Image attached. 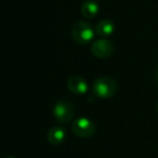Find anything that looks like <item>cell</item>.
Returning a JSON list of instances; mask_svg holds the SVG:
<instances>
[{
    "mask_svg": "<svg viewBox=\"0 0 158 158\" xmlns=\"http://www.w3.org/2000/svg\"><path fill=\"white\" fill-rule=\"evenodd\" d=\"M117 82L115 79L108 76H103L95 79L92 85V92L99 99H110L117 92Z\"/></svg>",
    "mask_w": 158,
    "mask_h": 158,
    "instance_id": "obj_1",
    "label": "cell"
},
{
    "mask_svg": "<svg viewBox=\"0 0 158 158\" xmlns=\"http://www.w3.org/2000/svg\"><path fill=\"white\" fill-rule=\"evenodd\" d=\"M94 34L95 31L91 26V24H89L88 22H85V21L76 22L72 28L73 39L75 42L81 44V46L88 44L89 42L92 41L94 38Z\"/></svg>",
    "mask_w": 158,
    "mask_h": 158,
    "instance_id": "obj_2",
    "label": "cell"
},
{
    "mask_svg": "<svg viewBox=\"0 0 158 158\" xmlns=\"http://www.w3.org/2000/svg\"><path fill=\"white\" fill-rule=\"evenodd\" d=\"M52 113L54 115V118L60 123H67L74 117V104L68 100H60L54 104L52 108Z\"/></svg>",
    "mask_w": 158,
    "mask_h": 158,
    "instance_id": "obj_3",
    "label": "cell"
},
{
    "mask_svg": "<svg viewBox=\"0 0 158 158\" xmlns=\"http://www.w3.org/2000/svg\"><path fill=\"white\" fill-rule=\"evenodd\" d=\"M72 130L79 138H91L95 133V125L88 117H79L74 120Z\"/></svg>",
    "mask_w": 158,
    "mask_h": 158,
    "instance_id": "obj_4",
    "label": "cell"
},
{
    "mask_svg": "<svg viewBox=\"0 0 158 158\" xmlns=\"http://www.w3.org/2000/svg\"><path fill=\"white\" fill-rule=\"evenodd\" d=\"M114 44L107 38L95 40L91 46V52L98 59H108L114 53Z\"/></svg>",
    "mask_w": 158,
    "mask_h": 158,
    "instance_id": "obj_5",
    "label": "cell"
},
{
    "mask_svg": "<svg viewBox=\"0 0 158 158\" xmlns=\"http://www.w3.org/2000/svg\"><path fill=\"white\" fill-rule=\"evenodd\" d=\"M67 88L74 94H85L89 89L86 79L80 76H72L67 80Z\"/></svg>",
    "mask_w": 158,
    "mask_h": 158,
    "instance_id": "obj_6",
    "label": "cell"
},
{
    "mask_svg": "<svg viewBox=\"0 0 158 158\" xmlns=\"http://www.w3.org/2000/svg\"><path fill=\"white\" fill-rule=\"evenodd\" d=\"M66 140V130L61 126L52 127L48 131V141L53 145H60Z\"/></svg>",
    "mask_w": 158,
    "mask_h": 158,
    "instance_id": "obj_7",
    "label": "cell"
},
{
    "mask_svg": "<svg viewBox=\"0 0 158 158\" xmlns=\"http://www.w3.org/2000/svg\"><path fill=\"white\" fill-rule=\"evenodd\" d=\"M115 24L110 20H102L95 26V33L102 38H107L114 33Z\"/></svg>",
    "mask_w": 158,
    "mask_h": 158,
    "instance_id": "obj_8",
    "label": "cell"
},
{
    "mask_svg": "<svg viewBox=\"0 0 158 158\" xmlns=\"http://www.w3.org/2000/svg\"><path fill=\"white\" fill-rule=\"evenodd\" d=\"M81 14L87 19H93L99 13V6L93 0H87L81 6Z\"/></svg>",
    "mask_w": 158,
    "mask_h": 158,
    "instance_id": "obj_9",
    "label": "cell"
},
{
    "mask_svg": "<svg viewBox=\"0 0 158 158\" xmlns=\"http://www.w3.org/2000/svg\"><path fill=\"white\" fill-rule=\"evenodd\" d=\"M156 79H157V81H158V66H157V68H156Z\"/></svg>",
    "mask_w": 158,
    "mask_h": 158,
    "instance_id": "obj_10",
    "label": "cell"
},
{
    "mask_svg": "<svg viewBox=\"0 0 158 158\" xmlns=\"http://www.w3.org/2000/svg\"><path fill=\"white\" fill-rule=\"evenodd\" d=\"M156 110H157V113H158V101H157V104H156Z\"/></svg>",
    "mask_w": 158,
    "mask_h": 158,
    "instance_id": "obj_11",
    "label": "cell"
},
{
    "mask_svg": "<svg viewBox=\"0 0 158 158\" xmlns=\"http://www.w3.org/2000/svg\"><path fill=\"white\" fill-rule=\"evenodd\" d=\"M6 158H15V157H6Z\"/></svg>",
    "mask_w": 158,
    "mask_h": 158,
    "instance_id": "obj_12",
    "label": "cell"
}]
</instances>
